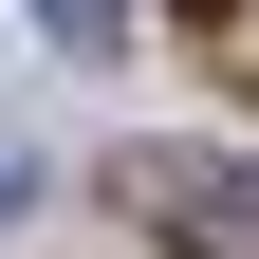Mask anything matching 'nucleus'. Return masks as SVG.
<instances>
[{
	"instance_id": "f257e3e1",
	"label": "nucleus",
	"mask_w": 259,
	"mask_h": 259,
	"mask_svg": "<svg viewBox=\"0 0 259 259\" xmlns=\"http://www.w3.org/2000/svg\"><path fill=\"white\" fill-rule=\"evenodd\" d=\"M111 185H130V222L167 259H259V148H185L167 130V148H130Z\"/></svg>"
},
{
	"instance_id": "f03ea898",
	"label": "nucleus",
	"mask_w": 259,
	"mask_h": 259,
	"mask_svg": "<svg viewBox=\"0 0 259 259\" xmlns=\"http://www.w3.org/2000/svg\"><path fill=\"white\" fill-rule=\"evenodd\" d=\"M37 37H56V56H111V37H130V0H37Z\"/></svg>"
},
{
	"instance_id": "7ed1b4c3",
	"label": "nucleus",
	"mask_w": 259,
	"mask_h": 259,
	"mask_svg": "<svg viewBox=\"0 0 259 259\" xmlns=\"http://www.w3.org/2000/svg\"><path fill=\"white\" fill-rule=\"evenodd\" d=\"M185 19H241V0H185Z\"/></svg>"
},
{
	"instance_id": "20e7f679",
	"label": "nucleus",
	"mask_w": 259,
	"mask_h": 259,
	"mask_svg": "<svg viewBox=\"0 0 259 259\" xmlns=\"http://www.w3.org/2000/svg\"><path fill=\"white\" fill-rule=\"evenodd\" d=\"M0 204H19V167H0Z\"/></svg>"
}]
</instances>
